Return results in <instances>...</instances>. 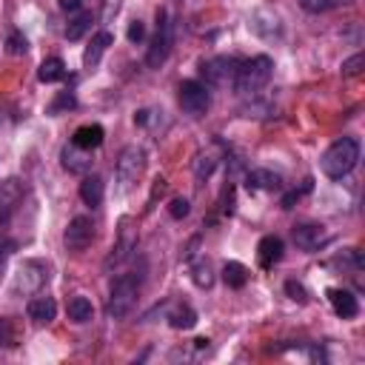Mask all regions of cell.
I'll list each match as a JSON object with an SVG mask.
<instances>
[{
    "label": "cell",
    "mask_w": 365,
    "mask_h": 365,
    "mask_svg": "<svg viewBox=\"0 0 365 365\" xmlns=\"http://www.w3.org/2000/svg\"><path fill=\"white\" fill-rule=\"evenodd\" d=\"M177 100L188 117H203L211 109V89L200 80H183L177 89Z\"/></svg>",
    "instance_id": "5"
},
{
    "label": "cell",
    "mask_w": 365,
    "mask_h": 365,
    "mask_svg": "<svg viewBox=\"0 0 365 365\" xmlns=\"http://www.w3.org/2000/svg\"><path fill=\"white\" fill-rule=\"evenodd\" d=\"M60 163H63V168H66V171H72V175H89L95 160H92V155L86 152V148H77L72 143V146H63Z\"/></svg>",
    "instance_id": "13"
},
{
    "label": "cell",
    "mask_w": 365,
    "mask_h": 365,
    "mask_svg": "<svg viewBox=\"0 0 365 365\" xmlns=\"http://www.w3.org/2000/svg\"><path fill=\"white\" fill-rule=\"evenodd\" d=\"M135 251H137V228H135V220L132 217H123L120 220V228H117V240H115L109 257L103 260V268L112 271V268L123 266Z\"/></svg>",
    "instance_id": "6"
},
{
    "label": "cell",
    "mask_w": 365,
    "mask_h": 365,
    "mask_svg": "<svg viewBox=\"0 0 365 365\" xmlns=\"http://www.w3.org/2000/svg\"><path fill=\"white\" fill-rule=\"evenodd\" d=\"M237 69H240L237 57H211L208 63H203L206 86H208V89H234Z\"/></svg>",
    "instance_id": "7"
},
{
    "label": "cell",
    "mask_w": 365,
    "mask_h": 365,
    "mask_svg": "<svg viewBox=\"0 0 365 365\" xmlns=\"http://www.w3.org/2000/svg\"><path fill=\"white\" fill-rule=\"evenodd\" d=\"M351 0H299V6H303V12L308 14H326L337 6H348Z\"/></svg>",
    "instance_id": "26"
},
{
    "label": "cell",
    "mask_w": 365,
    "mask_h": 365,
    "mask_svg": "<svg viewBox=\"0 0 365 365\" xmlns=\"http://www.w3.org/2000/svg\"><path fill=\"white\" fill-rule=\"evenodd\" d=\"M357 163H359V140L357 137H339L337 143H331L326 148L323 160H319L323 175L331 177V180L348 177L351 171L357 168Z\"/></svg>",
    "instance_id": "1"
},
{
    "label": "cell",
    "mask_w": 365,
    "mask_h": 365,
    "mask_svg": "<svg viewBox=\"0 0 365 365\" xmlns=\"http://www.w3.org/2000/svg\"><path fill=\"white\" fill-rule=\"evenodd\" d=\"M60 9L63 12H77L80 9V0H60Z\"/></svg>",
    "instance_id": "38"
},
{
    "label": "cell",
    "mask_w": 365,
    "mask_h": 365,
    "mask_svg": "<svg viewBox=\"0 0 365 365\" xmlns=\"http://www.w3.org/2000/svg\"><path fill=\"white\" fill-rule=\"evenodd\" d=\"M283 251H286L283 240L277 237V234H266V237L260 240V246H257V260H260L263 268H274L283 260Z\"/></svg>",
    "instance_id": "14"
},
{
    "label": "cell",
    "mask_w": 365,
    "mask_h": 365,
    "mask_svg": "<svg viewBox=\"0 0 365 365\" xmlns=\"http://www.w3.org/2000/svg\"><path fill=\"white\" fill-rule=\"evenodd\" d=\"M103 197H106V183H103V177L86 175L83 183H80V200L89 206V208H97V206H103Z\"/></svg>",
    "instance_id": "18"
},
{
    "label": "cell",
    "mask_w": 365,
    "mask_h": 365,
    "mask_svg": "<svg viewBox=\"0 0 365 365\" xmlns=\"http://www.w3.org/2000/svg\"><path fill=\"white\" fill-rule=\"evenodd\" d=\"M195 348H200V351L208 348V339H206V337H197V339H195Z\"/></svg>",
    "instance_id": "39"
},
{
    "label": "cell",
    "mask_w": 365,
    "mask_h": 365,
    "mask_svg": "<svg viewBox=\"0 0 365 365\" xmlns=\"http://www.w3.org/2000/svg\"><path fill=\"white\" fill-rule=\"evenodd\" d=\"M246 186L251 191H277V188H283V177L268 168H254L246 175Z\"/></svg>",
    "instance_id": "17"
},
{
    "label": "cell",
    "mask_w": 365,
    "mask_h": 365,
    "mask_svg": "<svg viewBox=\"0 0 365 365\" xmlns=\"http://www.w3.org/2000/svg\"><path fill=\"white\" fill-rule=\"evenodd\" d=\"M140 286L143 280L137 274H123L115 280L112 286V294H109V303H106V314L112 319H123L135 311L137 306V297H140Z\"/></svg>",
    "instance_id": "3"
},
{
    "label": "cell",
    "mask_w": 365,
    "mask_h": 365,
    "mask_svg": "<svg viewBox=\"0 0 365 365\" xmlns=\"http://www.w3.org/2000/svg\"><path fill=\"white\" fill-rule=\"evenodd\" d=\"M92 240H95V223H92V217L77 214V217L69 223L66 234H63V243H66L69 251L80 254V251H86V248L92 246Z\"/></svg>",
    "instance_id": "10"
},
{
    "label": "cell",
    "mask_w": 365,
    "mask_h": 365,
    "mask_svg": "<svg viewBox=\"0 0 365 365\" xmlns=\"http://www.w3.org/2000/svg\"><path fill=\"white\" fill-rule=\"evenodd\" d=\"M66 311H69L72 323H80V326L83 323H92V317H95V306L86 297H72L69 306H66Z\"/></svg>",
    "instance_id": "23"
},
{
    "label": "cell",
    "mask_w": 365,
    "mask_h": 365,
    "mask_svg": "<svg viewBox=\"0 0 365 365\" xmlns=\"http://www.w3.org/2000/svg\"><path fill=\"white\" fill-rule=\"evenodd\" d=\"M63 77H66V63H63L60 57H46L40 63V69H37L40 83H60Z\"/></svg>",
    "instance_id": "22"
},
{
    "label": "cell",
    "mask_w": 365,
    "mask_h": 365,
    "mask_svg": "<svg viewBox=\"0 0 365 365\" xmlns=\"http://www.w3.org/2000/svg\"><path fill=\"white\" fill-rule=\"evenodd\" d=\"M89 29H92V14H89V12H80V14L72 20V23L66 26V40L75 43V40H80Z\"/></svg>",
    "instance_id": "27"
},
{
    "label": "cell",
    "mask_w": 365,
    "mask_h": 365,
    "mask_svg": "<svg viewBox=\"0 0 365 365\" xmlns=\"http://www.w3.org/2000/svg\"><path fill=\"white\" fill-rule=\"evenodd\" d=\"M286 294L294 299V303H299V306L308 303V291H306V286H303V283H297V280H288V283H286Z\"/></svg>",
    "instance_id": "33"
},
{
    "label": "cell",
    "mask_w": 365,
    "mask_h": 365,
    "mask_svg": "<svg viewBox=\"0 0 365 365\" xmlns=\"http://www.w3.org/2000/svg\"><path fill=\"white\" fill-rule=\"evenodd\" d=\"M188 211H191V206H188V200L186 197H175L168 203V214L175 220H183V217H188Z\"/></svg>",
    "instance_id": "35"
},
{
    "label": "cell",
    "mask_w": 365,
    "mask_h": 365,
    "mask_svg": "<svg viewBox=\"0 0 365 365\" xmlns=\"http://www.w3.org/2000/svg\"><path fill=\"white\" fill-rule=\"evenodd\" d=\"M271 75H274V60L268 55H257V57L240 63L237 80H234V92L240 97H257L271 83Z\"/></svg>",
    "instance_id": "2"
},
{
    "label": "cell",
    "mask_w": 365,
    "mask_h": 365,
    "mask_svg": "<svg viewBox=\"0 0 365 365\" xmlns=\"http://www.w3.org/2000/svg\"><path fill=\"white\" fill-rule=\"evenodd\" d=\"M6 52L14 55V57L26 55V52H29V40H26V34H23V32H9V37H6Z\"/></svg>",
    "instance_id": "29"
},
{
    "label": "cell",
    "mask_w": 365,
    "mask_h": 365,
    "mask_svg": "<svg viewBox=\"0 0 365 365\" xmlns=\"http://www.w3.org/2000/svg\"><path fill=\"white\" fill-rule=\"evenodd\" d=\"M362 69H365V55L362 52H357L354 57H348V60H342V77H357V75H362Z\"/></svg>",
    "instance_id": "31"
},
{
    "label": "cell",
    "mask_w": 365,
    "mask_h": 365,
    "mask_svg": "<svg viewBox=\"0 0 365 365\" xmlns=\"http://www.w3.org/2000/svg\"><path fill=\"white\" fill-rule=\"evenodd\" d=\"M157 115H160L157 109H140V112H135V123L137 126H152Z\"/></svg>",
    "instance_id": "36"
},
{
    "label": "cell",
    "mask_w": 365,
    "mask_h": 365,
    "mask_svg": "<svg viewBox=\"0 0 365 365\" xmlns=\"http://www.w3.org/2000/svg\"><path fill=\"white\" fill-rule=\"evenodd\" d=\"M112 43H115V34L112 32H97L92 37V43H89V49H86V55H83V66L86 69H97L100 60H103V55H106V49H109Z\"/></svg>",
    "instance_id": "16"
},
{
    "label": "cell",
    "mask_w": 365,
    "mask_h": 365,
    "mask_svg": "<svg viewBox=\"0 0 365 365\" xmlns=\"http://www.w3.org/2000/svg\"><path fill=\"white\" fill-rule=\"evenodd\" d=\"M171 46H175V23H171L168 12L160 9L157 12V34L152 40V46H148L146 66L148 69H160L163 63L168 60V55H171Z\"/></svg>",
    "instance_id": "4"
},
{
    "label": "cell",
    "mask_w": 365,
    "mask_h": 365,
    "mask_svg": "<svg viewBox=\"0 0 365 365\" xmlns=\"http://www.w3.org/2000/svg\"><path fill=\"white\" fill-rule=\"evenodd\" d=\"M17 346V331L14 323L6 317H0V348H14Z\"/></svg>",
    "instance_id": "30"
},
{
    "label": "cell",
    "mask_w": 365,
    "mask_h": 365,
    "mask_svg": "<svg viewBox=\"0 0 365 365\" xmlns=\"http://www.w3.org/2000/svg\"><path fill=\"white\" fill-rule=\"evenodd\" d=\"M328 303H331L334 314L342 317V319H351V317L359 314L357 297H354L351 291H346V288H328Z\"/></svg>",
    "instance_id": "15"
},
{
    "label": "cell",
    "mask_w": 365,
    "mask_h": 365,
    "mask_svg": "<svg viewBox=\"0 0 365 365\" xmlns=\"http://www.w3.org/2000/svg\"><path fill=\"white\" fill-rule=\"evenodd\" d=\"M191 280H195L197 288H211L214 286V268H211V263L206 260V257L191 263Z\"/></svg>",
    "instance_id": "24"
},
{
    "label": "cell",
    "mask_w": 365,
    "mask_h": 365,
    "mask_svg": "<svg viewBox=\"0 0 365 365\" xmlns=\"http://www.w3.org/2000/svg\"><path fill=\"white\" fill-rule=\"evenodd\" d=\"M103 137H106V132H103L100 123H86V126H80L77 132H75L72 143H75L77 148H86V152H92V148H100V146H103Z\"/></svg>",
    "instance_id": "19"
},
{
    "label": "cell",
    "mask_w": 365,
    "mask_h": 365,
    "mask_svg": "<svg viewBox=\"0 0 365 365\" xmlns=\"http://www.w3.org/2000/svg\"><path fill=\"white\" fill-rule=\"evenodd\" d=\"M146 171V152L140 146H126L117 157V183L120 188H132Z\"/></svg>",
    "instance_id": "8"
},
{
    "label": "cell",
    "mask_w": 365,
    "mask_h": 365,
    "mask_svg": "<svg viewBox=\"0 0 365 365\" xmlns=\"http://www.w3.org/2000/svg\"><path fill=\"white\" fill-rule=\"evenodd\" d=\"M75 106H77V97L72 95V92H60L57 95V100L52 103V115H60V112H66V109H75Z\"/></svg>",
    "instance_id": "32"
},
{
    "label": "cell",
    "mask_w": 365,
    "mask_h": 365,
    "mask_svg": "<svg viewBox=\"0 0 365 365\" xmlns=\"http://www.w3.org/2000/svg\"><path fill=\"white\" fill-rule=\"evenodd\" d=\"M214 168H217V157H214V155H197L195 157V177L200 183L214 175Z\"/></svg>",
    "instance_id": "28"
},
{
    "label": "cell",
    "mask_w": 365,
    "mask_h": 365,
    "mask_svg": "<svg viewBox=\"0 0 365 365\" xmlns=\"http://www.w3.org/2000/svg\"><path fill=\"white\" fill-rule=\"evenodd\" d=\"M49 280V266L40 263V260H23L14 274V291L20 294H34L46 286Z\"/></svg>",
    "instance_id": "9"
},
{
    "label": "cell",
    "mask_w": 365,
    "mask_h": 365,
    "mask_svg": "<svg viewBox=\"0 0 365 365\" xmlns=\"http://www.w3.org/2000/svg\"><path fill=\"white\" fill-rule=\"evenodd\" d=\"M311 188H314V180L308 177V180L303 183V188H294V191H288V195L283 197V208H294V203H297L299 197H303V195H308Z\"/></svg>",
    "instance_id": "34"
},
{
    "label": "cell",
    "mask_w": 365,
    "mask_h": 365,
    "mask_svg": "<svg viewBox=\"0 0 365 365\" xmlns=\"http://www.w3.org/2000/svg\"><path fill=\"white\" fill-rule=\"evenodd\" d=\"M223 280H226L228 288H243L248 283V268L243 263H234L231 260V263L223 266Z\"/></svg>",
    "instance_id": "25"
},
{
    "label": "cell",
    "mask_w": 365,
    "mask_h": 365,
    "mask_svg": "<svg viewBox=\"0 0 365 365\" xmlns=\"http://www.w3.org/2000/svg\"><path fill=\"white\" fill-rule=\"evenodd\" d=\"M168 323L171 328H177V331H188V328H195L197 326V311L186 306V303H175L168 311Z\"/></svg>",
    "instance_id": "21"
},
{
    "label": "cell",
    "mask_w": 365,
    "mask_h": 365,
    "mask_svg": "<svg viewBox=\"0 0 365 365\" xmlns=\"http://www.w3.org/2000/svg\"><path fill=\"white\" fill-rule=\"evenodd\" d=\"M26 314H29V319H34V323H40V326L52 323L55 314H57V303L52 297H34V299H29Z\"/></svg>",
    "instance_id": "20"
},
{
    "label": "cell",
    "mask_w": 365,
    "mask_h": 365,
    "mask_svg": "<svg viewBox=\"0 0 365 365\" xmlns=\"http://www.w3.org/2000/svg\"><path fill=\"white\" fill-rule=\"evenodd\" d=\"M126 37H128V40H132V43H140V40L146 37V26L140 23V20H135V23H132V26H128V32H126Z\"/></svg>",
    "instance_id": "37"
},
{
    "label": "cell",
    "mask_w": 365,
    "mask_h": 365,
    "mask_svg": "<svg viewBox=\"0 0 365 365\" xmlns=\"http://www.w3.org/2000/svg\"><path fill=\"white\" fill-rule=\"evenodd\" d=\"M291 240H294L297 248L311 254L319 246L328 243V234H326V226H319V223H299V226L291 228Z\"/></svg>",
    "instance_id": "11"
},
{
    "label": "cell",
    "mask_w": 365,
    "mask_h": 365,
    "mask_svg": "<svg viewBox=\"0 0 365 365\" xmlns=\"http://www.w3.org/2000/svg\"><path fill=\"white\" fill-rule=\"evenodd\" d=\"M26 195V183L17 180V177H9L0 183V220H6L9 214L17 208V203L23 200Z\"/></svg>",
    "instance_id": "12"
}]
</instances>
